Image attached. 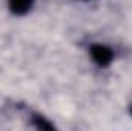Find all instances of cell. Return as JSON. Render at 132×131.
Instances as JSON below:
<instances>
[{
  "label": "cell",
  "mask_w": 132,
  "mask_h": 131,
  "mask_svg": "<svg viewBox=\"0 0 132 131\" xmlns=\"http://www.w3.org/2000/svg\"><path fill=\"white\" fill-rule=\"evenodd\" d=\"M89 51H91L92 60L100 66H108L112 62V59H114V53L111 51V48H108V46H104V45L95 43V45L91 46Z\"/></svg>",
  "instance_id": "cell-1"
},
{
  "label": "cell",
  "mask_w": 132,
  "mask_h": 131,
  "mask_svg": "<svg viewBox=\"0 0 132 131\" xmlns=\"http://www.w3.org/2000/svg\"><path fill=\"white\" fill-rule=\"evenodd\" d=\"M32 3H34V0H8L9 9L14 14H17V16L26 14L32 8Z\"/></svg>",
  "instance_id": "cell-2"
},
{
  "label": "cell",
  "mask_w": 132,
  "mask_h": 131,
  "mask_svg": "<svg viewBox=\"0 0 132 131\" xmlns=\"http://www.w3.org/2000/svg\"><path fill=\"white\" fill-rule=\"evenodd\" d=\"M34 123L38 130H52V125L48 123L43 117H38V116H34Z\"/></svg>",
  "instance_id": "cell-3"
}]
</instances>
